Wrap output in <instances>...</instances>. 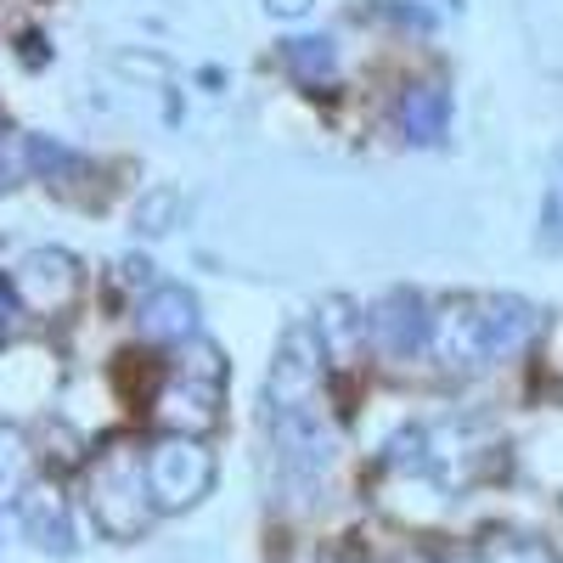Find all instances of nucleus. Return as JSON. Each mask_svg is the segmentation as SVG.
I'll return each instance as SVG.
<instances>
[{
    "instance_id": "obj_1",
    "label": "nucleus",
    "mask_w": 563,
    "mask_h": 563,
    "mask_svg": "<svg viewBox=\"0 0 563 563\" xmlns=\"http://www.w3.org/2000/svg\"><path fill=\"white\" fill-rule=\"evenodd\" d=\"M90 519L102 525V536L113 541H135L153 525V485H147V451L135 445H108L97 462H90Z\"/></svg>"
},
{
    "instance_id": "obj_2",
    "label": "nucleus",
    "mask_w": 563,
    "mask_h": 563,
    "mask_svg": "<svg viewBox=\"0 0 563 563\" xmlns=\"http://www.w3.org/2000/svg\"><path fill=\"white\" fill-rule=\"evenodd\" d=\"M220 395H225V355L209 339H192L180 350V366L158 389L153 411L169 434H209L220 422Z\"/></svg>"
},
{
    "instance_id": "obj_3",
    "label": "nucleus",
    "mask_w": 563,
    "mask_h": 563,
    "mask_svg": "<svg viewBox=\"0 0 563 563\" xmlns=\"http://www.w3.org/2000/svg\"><path fill=\"white\" fill-rule=\"evenodd\" d=\"M147 485H153L158 512H186L209 496L214 456L203 451L198 434H164L147 445Z\"/></svg>"
},
{
    "instance_id": "obj_4",
    "label": "nucleus",
    "mask_w": 563,
    "mask_h": 563,
    "mask_svg": "<svg viewBox=\"0 0 563 563\" xmlns=\"http://www.w3.org/2000/svg\"><path fill=\"white\" fill-rule=\"evenodd\" d=\"M271 445H276V462L299 490H316V479L333 467V451H339V434L327 411L310 400V406H288V411H271Z\"/></svg>"
},
{
    "instance_id": "obj_5",
    "label": "nucleus",
    "mask_w": 563,
    "mask_h": 563,
    "mask_svg": "<svg viewBox=\"0 0 563 563\" xmlns=\"http://www.w3.org/2000/svg\"><path fill=\"white\" fill-rule=\"evenodd\" d=\"M321 372H327V344L316 321H294L282 327L276 355H271V384H265V411H288V406H310L321 395Z\"/></svg>"
},
{
    "instance_id": "obj_6",
    "label": "nucleus",
    "mask_w": 563,
    "mask_h": 563,
    "mask_svg": "<svg viewBox=\"0 0 563 563\" xmlns=\"http://www.w3.org/2000/svg\"><path fill=\"white\" fill-rule=\"evenodd\" d=\"M79 282H85V271L68 249H29L12 265V294L34 316H63L79 299Z\"/></svg>"
},
{
    "instance_id": "obj_7",
    "label": "nucleus",
    "mask_w": 563,
    "mask_h": 563,
    "mask_svg": "<svg viewBox=\"0 0 563 563\" xmlns=\"http://www.w3.org/2000/svg\"><path fill=\"white\" fill-rule=\"evenodd\" d=\"M366 339H372V350L389 355V361H411V355L429 350L434 316H429V305H422V294L395 288V294H384L378 305L366 310Z\"/></svg>"
},
{
    "instance_id": "obj_8",
    "label": "nucleus",
    "mask_w": 563,
    "mask_h": 563,
    "mask_svg": "<svg viewBox=\"0 0 563 563\" xmlns=\"http://www.w3.org/2000/svg\"><path fill=\"white\" fill-rule=\"evenodd\" d=\"M434 361L445 372H479L490 366V339H485V321H479V299H451L434 310V339H429Z\"/></svg>"
},
{
    "instance_id": "obj_9",
    "label": "nucleus",
    "mask_w": 563,
    "mask_h": 563,
    "mask_svg": "<svg viewBox=\"0 0 563 563\" xmlns=\"http://www.w3.org/2000/svg\"><path fill=\"white\" fill-rule=\"evenodd\" d=\"M18 525L40 552H52V558H74V547H79L74 519H68V496L57 485H29L18 496Z\"/></svg>"
},
{
    "instance_id": "obj_10",
    "label": "nucleus",
    "mask_w": 563,
    "mask_h": 563,
    "mask_svg": "<svg viewBox=\"0 0 563 563\" xmlns=\"http://www.w3.org/2000/svg\"><path fill=\"white\" fill-rule=\"evenodd\" d=\"M141 339L147 344H192L198 339V299L175 288V282H164V288H153L147 299H141Z\"/></svg>"
},
{
    "instance_id": "obj_11",
    "label": "nucleus",
    "mask_w": 563,
    "mask_h": 563,
    "mask_svg": "<svg viewBox=\"0 0 563 563\" xmlns=\"http://www.w3.org/2000/svg\"><path fill=\"white\" fill-rule=\"evenodd\" d=\"M479 321H485V339H490V355L496 361L519 355L541 333V310L525 305V299H512V294H485L479 299Z\"/></svg>"
},
{
    "instance_id": "obj_12",
    "label": "nucleus",
    "mask_w": 563,
    "mask_h": 563,
    "mask_svg": "<svg viewBox=\"0 0 563 563\" xmlns=\"http://www.w3.org/2000/svg\"><path fill=\"white\" fill-rule=\"evenodd\" d=\"M400 130H406V141H417V147H440L445 130H451V90L434 85V79L411 85L400 97Z\"/></svg>"
},
{
    "instance_id": "obj_13",
    "label": "nucleus",
    "mask_w": 563,
    "mask_h": 563,
    "mask_svg": "<svg viewBox=\"0 0 563 563\" xmlns=\"http://www.w3.org/2000/svg\"><path fill=\"white\" fill-rule=\"evenodd\" d=\"M316 327H321L327 361H344V366H350V361H355V355L372 344V339H366V316H361V310H355L344 294H333V299L321 305V321H316Z\"/></svg>"
},
{
    "instance_id": "obj_14",
    "label": "nucleus",
    "mask_w": 563,
    "mask_h": 563,
    "mask_svg": "<svg viewBox=\"0 0 563 563\" xmlns=\"http://www.w3.org/2000/svg\"><path fill=\"white\" fill-rule=\"evenodd\" d=\"M282 68H288L299 85L321 90V85H333V79H339V45L327 40V34L288 40V45H282Z\"/></svg>"
},
{
    "instance_id": "obj_15",
    "label": "nucleus",
    "mask_w": 563,
    "mask_h": 563,
    "mask_svg": "<svg viewBox=\"0 0 563 563\" xmlns=\"http://www.w3.org/2000/svg\"><path fill=\"white\" fill-rule=\"evenodd\" d=\"M180 209H186L180 186H147L130 209V225L141 231V238H169V231L180 225Z\"/></svg>"
},
{
    "instance_id": "obj_16",
    "label": "nucleus",
    "mask_w": 563,
    "mask_h": 563,
    "mask_svg": "<svg viewBox=\"0 0 563 563\" xmlns=\"http://www.w3.org/2000/svg\"><path fill=\"white\" fill-rule=\"evenodd\" d=\"M29 474H34V451H29L23 429L0 422V501H18L29 490Z\"/></svg>"
},
{
    "instance_id": "obj_17",
    "label": "nucleus",
    "mask_w": 563,
    "mask_h": 563,
    "mask_svg": "<svg viewBox=\"0 0 563 563\" xmlns=\"http://www.w3.org/2000/svg\"><path fill=\"white\" fill-rule=\"evenodd\" d=\"M29 169H40L52 186H68V180H79L90 164L79 158V153H68L63 141H45V135H29Z\"/></svg>"
},
{
    "instance_id": "obj_18",
    "label": "nucleus",
    "mask_w": 563,
    "mask_h": 563,
    "mask_svg": "<svg viewBox=\"0 0 563 563\" xmlns=\"http://www.w3.org/2000/svg\"><path fill=\"white\" fill-rule=\"evenodd\" d=\"M479 563H558L536 536H507V530H496L485 547H479Z\"/></svg>"
},
{
    "instance_id": "obj_19",
    "label": "nucleus",
    "mask_w": 563,
    "mask_h": 563,
    "mask_svg": "<svg viewBox=\"0 0 563 563\" xmlns=\"http://www.w3.org/2000/svg\"><path fill=\"white\" fill-rule=\"evenodd\" d=\"M23 175H29V135L12 119H0V192H12Z\"/></svg>"
},
{
    "instance_id": "obj_20",
    "label": "nucleus",
    "mask_w": 563,
    "mask_h": 563,
    "mask_svg": "<svg viewBox=\"0 0 563 563\" xmlns=\"http://www.w3.org/2000/svg\"><path fill=\"white\" fill-rule=\"evenodd\" d=\"M372 18L400 23V29H411V34H429V29H434V12L417 7V0H378V7H372Z\"/></svg>"
},
{
    "instance_id": "obj_21",
    "label": "nucleus",
    "mask_w": 563,
    "mask_h": 563,
    "mask_svg": "<svg viewBox=\"0 0 563 563\" xmlns=\"http://www.w3.org/2000/svg\"><path fill=\"white\" fill-rule=\"evenodd\" d=\"M541 243L563 254V175L547 186V209H541Z\"/></svg>"
},
{
    "instance_id": "obj_22",
    "label": "nucleus",
    "mask_w": 563,
    "mask_h": 563,
    "mask_svg": "<svg viewBox=\"0 0 563 563\" xmlns=\"http://www.w3.org/2000/svg\"><path fill=\"white\" fill-rule=\"evenodd\" d=\"M113 68L119 74H135V79H169V63L164 57H141V52H119Z\"/></svg>"
},
{
    "instance_id": "obj_23",
    "label": "nucleus",
    "mask_w": 563,
    "mask_h": 563,
    "mask_svg": "<svg viewBox=\"0 0 563 563\" xmlns=\"http://www.w3.org/2000/svg\"><path fill=\"white\" fill-rule=\"evenodd\" d=\"M119 282H124V288H158V282H153V260H141V254H130V260H119Z\"/></svg>"
},
{
    "instance_id": "obj_24",
    "label": "nucleus",
    "mask_w": 563,
    "mask_h": 563,
    "mask_svg": "<svg viewBox=\"0 0 563 563\" xmlns=\"http://www.w3.org/2000/svg\"><path fill=\"white\" fill-rule=\"evenodd\" d=\"M316 12V0H265V18H276V23H305Z\"/></svg>"
},
{
    "instance_id": "obj_25",
    "label": "nucleus",
    "mask_w": 563,
    "mask_h": 563,
    "mask_svg": "<svg viewBox=\"0 0 563 563\" xmlns=\"http://www.w3.org/2000/svg\"><path fill=\"white\" fill-rule=\"evenodd\" d=\"M12 333H18V294L0 288V344H7Z\"/></svg>"
},
{
    "instance_id": "obj_26",
    "label": "nucleus",
    "mask_w": 563,
    "mask_h": 563,
    "mask_svg": "<svg viewBox=\"0 0 563 563\" xmlns=\"http://www.w3.org/2000/svg\"><path fill=\"white\" fill-rule=\"evenodd\" d=\"M451 563H479V558H451Z\"/></svg>"
},
{
    "instance_id": "obj_27",
    "label": "nucleus",
    "mask_w": 563,
    "mask_h": 563,
    "mask_svg": "<svg viewBox=\"0 0 563 563\" xmlns=\"http://www.w3.org/2000/svg\"><path fill=\"white\" fill-rule=\"evenodd\" d=\"M339 563H350V558H339Z\"/></svg>"
}]
</instances>
